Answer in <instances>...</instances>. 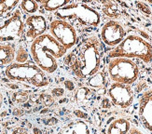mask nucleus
Returning <instances> with one entry per match:
<instances>
[{"mask_svg": "<svg viewBox=\"0 0 152 134\" xmlns=\"http://www.w3.org/2000/svg\"><path fill=\"white\" fill-rule=\"evenodd\" d=\"M103 50L96 36L85 38L65 58V63L79 78H90L98 72L101 65Z\"/></svg>", "mask_w": 152, "mask_h": 134, "instance_id": "1", "label": "nucleus"}, {"mask_svg": "<svg viewBox=\"0 0 152 134\" xmlns=\"http://www.w3.org/2000/svg\"><path fill=\"white\" fill-rule=\"evenodd\" d=\"M19 4L18 1H0V18Z\"/></svg>", "mask_w": 152, "mask_h": 134, "instance_id": "20", "label": "nucleus"}, {"mask_svg": "<svg viewBox=\"0 0 152 134\" xmlns=\"http://www.w3.org/2000/svg\"><path fill=\"white\" fill-rule=\"evenodd\" d=\"M57 134H91V130L82 120H75L63 126Z\"/></svg>", "mask_w": 152, "mask_h": 134, "instance_id": "13", "label": "nucleus"}, {"mask_svg": "<svg viewBox=\"0 0 152 134\" xmlns=\"http://www.w3.org/2000/svg\"><path fill=\"white\" fill-rule=\"evenodd\" d=\"M107 92L113 104L120 108L126 109L134 103V91L130 85L113 83Z\"/></svg>", "mask_w": 152, "mask_h": 134, "instance_id": "9", "label": "nucleus"}, {"mask_svg": "<svg viewBox=\"0 0 152 134\" xmlns=\"http://www.w3.org/2000/svg\"><path fill=\"white\" fill-rule=\"evenodd\" d=\"M107 83V79H105L104 74L102 72H97L95 75L91 76L88 80V84L91 87L94 88H102Z\"/></svg>", "mask_w": 152, "mask_h": 134, "instance_id": "18", "label": "nucleus"}, {"mask_svg": "<svg viewBox=\"0 0 152 134\" xmlns=\"http://www.w3.org/2000/svg\"><path fill=\"white\" fill-rule=\"evenodd\" d=\"M136 7L137 9H139L140 11H142L144 14L146 15H151V9L145 3V2H136Z\"/></svg>", "mask_w": 152, "mask_h": 134, "instance_id": "22", "label": "nucleus"}, {"mask_svg": "<svg viewBox=\"0 0 152 134\" xmlns=\"http://www.w3.org/2000/svg\"><path fill=\"white\" fill-rule=\"evenodd\" d=\"M6 76L13 81L28 83L32 86L42 88L49 85V78L44 71L32 62L24 63H11L6 68Z\"/></svg>", "mask_w": 152, "mask_h": 134, "instance_id": "5", "label": "nucleus"}, {"mask_svg": "<svg viewBox=\"0 0 152 134\" xmlns=\"http://www.w3.org/2000/svg\"><path fill=\"white\" fill-rule=\"evenodd\" d=\"M125 30L122 25L116 21H108L101 29L102 41L109 47H116L120 45L125 38Z\"/></svg>", "mask_w": 152, "mask_h": 134, "instance_id": "10", "label": "nucleus"}, {"mask_svg": "<svg viewBox=\"0 0 152 134\" xmlns=\"http://www.w3.org/2000/svg\"><path fill=\"white\" fill-rule=\"evenodd\" d=\"M67 50L50 34L38 36L32 42L30 53L34 63L42 71L52 74L58 69V59L66 54Z\"/></svg>", "mask_w": 152, "mask_h": 134, "instance_id": "2", "label": "nucleus"}, {"mask_svg": "<svg viewBox=\"0 0 152 134\" xmlns=\"http://www.w3.org/2000/svg\"><path fill=\"white\" fill-rule=\"evenodd\" d=\"M3 103H4V95H3V93L0 91V108L3 106Z\"/></svg>", "mask_w": 152, "mask_h": 134, "instance_id": "27", "label": "nucleus"}, {"mask_svg": "<svg viewBox=\"0 0 152 134\" xmlns=\"http://www.w3.org/2000/svg\"><path fill=\"white\" fill-rule=\"evenodd\" d=\"M138 114L143 126L152 132V90L144 92L140 98Z\"/></svg>", "mask_w": 152, "mask_h": 134, "instance_id": "11", "label": "nucleus"}, {"mask_svg": "<svg viewBox=\"0 0 152 134\" xmlns=\"http://www.w3.org/2000/svg\"><path fill=\"white\" fill-rule=\"evenodd\" d=\"M55 16L59 20L77 23L81 26L96 27L101 23L99 12L85 3H69L55 11Z\"/></svg>", "mask_w": 152, "mask_h": 134, "instance_id": "4", "label": "nucleus"}, {"mask_svg": "<svg viewBox=\"0 0 152 134\" xmlns=\"http://www.w3.org/2000/svg\"><path fill=\"white\" fill-rule=\"evenodd\" d=\"M131 127L129 120L125 118H117L108 126L107 134H128Z\"/></svg>", "mask_w": 152, "mask_h": 134, "instance_id": "14", "label": "nucleus"}, {"mask_svg": "<svg viewBox=\"0 0 152 134\" xmlns=\"http://www.w3.org/2000/svg\"><path fill=\"white\" fill-rule=\"evenodd\" d=\"M24 32V23L20 9H16L13 14L0 25V42L15 41L22 37Z\"/></svg>", "mask_w": 152, "mask_h": 134, "instance_id": "8", "label": "nucleus"}, {"mask_svg": "<svg viewBox=\"0 0 152 134\" xmlns=\"http://www.w3.org/2000/svg\"><path fill=\"white\" fill-rule=\"evenodd\" d=\"M50 36H53L64 48L70 50L77 42V35L74 26L63 20H53L50 24Z\"/></svg>", "mask_w": 152, "mask_h": 134, "instance_id": "7", "label": "nucleus"}, {"mask_svg": "<svg viewBox=\"0 0 152 134\" xmlns=\"http://www.w3.org/2000/svg\"><path fill=\"white\" fill-rule=\"evenodd\" d=\"M151 78H152V76H151Z\"/></svg>", "mask_w": 152, "mask_h": 134, "instance_id": "28", "label": "nucleus"}, {"mask_svg": "<svg viewBox=\"0 0 152 134\" xmlns=\"http://www.w3.org/2000/svg\"><path fill=\"white\" fill-rule=\"evenodd\" d=\"M37 3L40 4L42 8L47 11H57L70 2L68 0H66V1H64V0H50V1L45 0V1H39Z\"/></svg>", "mask_w": 152, "mask_h": 134, "instance_id": "16", "label": "nucleus"}, {"mask_svg": "<svg viewBox=\"0 0 152 134\" xmlns=\"http://www.w3.org/2000/svg\"><path fill=\"white\" fill-rule=\"evenodd\" d=\"M107 72L115 83L131 85L139 76L137 64L126 58H113L107 64Z\"/></svg>", "mask_w": 152, "mask_h": 134, "instance_id": "6", "label": "nucleus"}, {"mask_svg": "<svg viewBox=\"0 0 152 134\" xmlns=\"http://www.w3.org/2000/svg\"><path fill=\"white\" fill-rule=\"evenodd\" d=\"M28 58L27 51L23 48V47H20V49L17 51V57L16 60L19 62V63H24L26 62V60Z\"/></svg>", "mask_w": 152, "mask_h": 134, "instance_id": "21", "label": "nucleus"}, {"mask_svg": "<svg viewBox=\"0 0 152 134\" xmlns=\"http://www.w3.org/2000/svg\"><path fill=\"white\" fill-rule=\"evenodd\" d=\"M128 134H144L141 130H139L138 129L134 128V127H131V129H130V131Z\"/></svg>", "mask_w": 152, "mask_h": 134, "instance_id": "26", "label": "nucleus"}, {"mask_svg": "<svg viewBox=\"0 0 152 134\" xmlns=\"http://www.w3.org/2000/svg\"><path fill=\"white\" fill-rule=\"evenodd\" d=\"M52 95L54 97H60V96H63L64 95V90L63 89H53L52 90Z\"/></svg>", "mask_w": 152, "mask_h": 134, "instance_id": "24", "label": "nucleus"}, {"mask_svg": "<svg viewBox=\"0 0 152 134\" xmlns=\"http://www.w3.org/2000/svg\"><path fill=\"white\" fill-rule=\"evenodd\" d=\"M108 56L113 58H137L144 63L152 62V46L147 40L136 35L125 36L122 42L112 50Z\"/></svg>", "mask_w": 152, "mask_h": 134, "instance_id": "3", "label": "nucleus"}, {"mask_svg": "<svg viewBox=\"0 0 152 134\" xmlns=\"http://www.w3.org/2000/svg\"><path fill=\"white\" fill-rule=\"evenodd\" d=\"M25 26L27 27L25 33L26 38L34 41L36 38L45 34L47 22L42 15H31L25 20Z\"/></svg>", "mask_w": 152, "mask_h": 134, "instance_id": "12", "label": "nucleus"}, {"mask_svg": "<svg viewBox=\"0 0 152 134\" xmlns=\"http://www.w3.org/2000/svg\"><path fill=\"white\" fill-rule=\"evenodd\" d=\"M11 134H29L28 130L23 128V127H17L12 130Z\"/></svg>", "mask_w": 152, "mask_h": 134, "instance_id": "23", "label": "nucleus"}, {"mask_svg": "<svg viewBox=\"0 0 152 134\" xmlns=\"http://www.w3.org/2000/svg\"><path fill=\"white\" fill-rule=\"evenodd\" d=\"M20 6H21V9L28 14H34L39 8V5L37 1H23Z\"/></svg>", "mask_w": 152, "mask_h": 134, "instance_id": "19", "label": "nucleus"}, {"mask_svg": "<svg viewBox=\"0 0 152 134\" xmlns=\"http://www.w3.org/2000/svg\"><path fill=\"white\" fill-rule=\"evenodd\" d=\"M15 48L11 44H0V67L11 64L15 58Z\"/></svg>", "mask_w": 152, "mask_h": 134, "instance_id": "15", "label": "nucleus"}, {"mask_svg": "<svg viewBox=\"0 0 152 134\" xmlns=\"http://www.w3.org/2000/svg\"><path fill=\"white\" fill-rule=\"evenodd\" d=\"M103 11L105 15L108 17H111V18H117V17H120V15H121V12H120V9H118V5L114 2H111V1L104 2Z\"/></svg>", "mask_w": 152, "mask_h": 134, "instance_id": "17", "label": "nucleus"}, {"mask_svg": "<svg viewBox=\"0 0 152 134\" xmlns=\"http://www.w3.org/2000/svg\"><path fill=\"white\" fill-rule=\"evenodd\" d=\"M101 105L103 108H109L110 107V102H109V100L107 98H104L103 100H102V103H101Z\"/></svg>", "mask_w": 152, "mask_h": 134, "instance_id": "25", "label": "nucleus"}]
</instances>
